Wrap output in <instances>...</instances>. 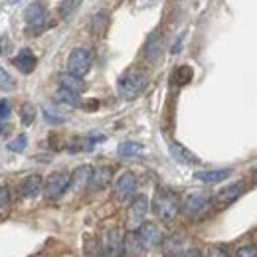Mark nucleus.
I'll return each mask as SVG.
<instances>
[{"mask_svg": "<svg viewBox=\"0 0 257 257\" xmlns=\"http://www.w3.org/2000/svg\"><path fill=\"white\" fill-rule=\"evenodd\" d=\"M117 153H119V157H123V159L139 157V155L143 153V145H141V143H133V141H125V143L119 145Z\"/></svg>", "mask_w": 257, "mask_h": 257, "instance_id": "b1692460", "label": "nucleus"}, {"mask_svg": "<svg viewBox=\"0 0 257 257\" xmlns=\"http://www.w3.org/2000/svg\"><path fill=\"white\" fill-rule=\"evenodd\" d=\"M91 176H93V166L91 164H83V166H79V168L73 170V174H71V186L77 188V190H81V188H85V186L91 184Z\"/></svg>", "mask_w": 257, "mask_h": 257, "instance_id": "2eb2a0df", "label": "nucleus"}, {"mask_svg": "<svg viewBox=\"0 0 257 257\" xmlns=\"http://www.w3.org/2000/svg\"><path fill=\"white\" fill-rule=\"evenodd\" d=\"M208 257H229L225 253L224 249H220V247H212L210 251H208Z\"/></svg>", "mask_w": 257, "mask_h": 257, "instance_id": "473e14b6", "label": "nucleus"}, {"mask_svg": "<svg viewBox=\"0 0 257 257\" xmlns=\"http://www.w3.org/2000/svg\"><path fill=\"white\" fill-rule=\"evenodd\" d=\"M149 212V200L147 196H137L127 210V229L128 231H137L141 225L145 224Z\"/></svg>", "mask_w": 257, "mask_h": 257, "instance_id": "39448f33", "label": "nucleus"}, {"mask_svg": "<svg viewBox=\"0 0 257 257\" xmlns=\"http://www.w3.org/2000/svg\"><path fill=\"white\" fill-rule=\"evenodd\" d=\"M149 83V77L145 71H139V69H131L127 71L121 79H119V95L125 101H133L145 91Z\"/></svg>", "mask_w": 257, "mask_h": 257, "instance_id": "f03ea898", "label": "nucleus"}, {"mask_svg": "<svg viewBox=\"0 0 257 257\" xmlns=\"http://www.w3.org/2000/svg\"><path fill=\"white\" fill-rule=\"evenodd\" d=\"M253 182H255V184H257V170H255V172H253Z\"/></svg>", "mask_w": 257, "mask_h": 257, "instance_id": "e433bc0d", "label": "nucleus"}, {"mask_svg": "<svg viewBox=\"0 0 257 257\" xmlns=\"http://www.w3.org/2000/svg\"><path fill=\"white\" fill-rule=\"evenodd\" d=\"M182 40H184V36H178V38H176L174 46L170 48V54H178V52H180V48H182Z\"/></svg>", "mask_w": 257, "mask_h": 257, "instance_id": "72a5a7b5", "label": "nucleus"}, {"mask_svg": "<svg viewBox=\"0 0 257 257\" xmlns=\"http://www.w3.org/2000/svg\"><path fill=\"white\" fill-rule=\"evenodd\" d=\"M34 119H36V109H34L32 103H24L20 107V121L22 125H32Z\"/></svg>", "mask_w": 257, "mask_h": 257, "instance_id": "cd10ccee", "label": "nucleus"}, {"mask_svg": "<svg viewBox=\"0 0 257 257\" xmlns=\"http://www.w3.org/2000/svg\"><path fill=\"white\" fill-rule=\"evenodd\" d=\"M12 62H14V65H16L22 73H32L36 64H38L36 56H34L30 50H22V52H18V56H16Z\"/></svg>", "mask_w": 257, "mask_h": 257, "instance_id": "a211bd4d", "label": "nucleus"}, {"mask_svg": "<svg viewBox=\"0 0 257 257\" xmlns=\"http://www.w3.org/2000/svg\"><path fill=\"white\" fill-rule=\"evenodd\" d=\"M145 54L149 58V62L153 64H159L162 60V38L161 34H153L147 42V48H145Z\"/></svg>", "mask_w": 257, "mask_h": 257, "instance_id": "dca6fc26", "label": "nucleus"}, {"mask_svg": "<svg viewBox=\"0 0 257 257\" xmlns=\"http://www.w3.org/2000/svg\"><path fill=\"white\" fill-rule=\"evenodd\" d=\"M107 26H109V16L107 14H95L91 18V32L95 34V36H99V38L105 34Z\"/></svg>", "mask_w": 257, "mask_h": 257, "instance_id": "a878e982", "label": "nucleus"}, {"mask_svg": "<svg viewBox=\"0 0 257 257\" xmlns=\"http://www.w3.org/2000/svg\"><path fill=\"white\" fill-rule=\"evenodd\" d=\"M231 176V170L229 168H220V170H198L194 172V178L204 182V184H216V182H222L225 178Z\"/></svg>", "mask_w": 257, "mask_h": 257, "instance_id": "4468645a", "label": "nucleus"}, {"mask_svg": "<svg viewBox=\"0 0 257 257\" xmlns=\"http://www.w3.org/2000/svg\"><path fill=\"white\" fill-rule=\"evenodd\" d=\"M137 237H139V241H141V245H143L145 249H155V247L161 245L162 231L157 224L145 222V224L137 229Z\"/></svg>", "mask_w": 257, "mask_h": 257, "instance_id": "6e6552de", "label": "nucleus"}, {"mask_svg": "<svg viewBox=\"0 0 257 257\" xmlns=\"http://www.w3.org/2000/svg\"><path fill=\"white\" fill-rule=\"evenodd\" d=\"M79 4H81V0H64V2L60 4V10H58V12H60V18H62V20H67V18L79 8Z\"/></svg>", "mask_w": 257, "mask_h": 257, "instance_id": "bb28decb", "label": "nucleus"}, {"mask_svg": "<svg viewBox=\"0 0 257 257\" xmlns=\"http://www.w3.org/2000/svg\"><path fill=\"white\" fill-rule=\"evenodd\" d=\"M137 190V176L133 172H123L115 182V198L119 202H127L128 198L135 196Z\"/></svg>", "mask_w": 257, "mask_h": 257, "instance_id": "9d476101", "label": "nucleus"}, {"mask_svg": "<svg viewBox=\"0 0 257 257\" xmlns=\"http://www.w3.org/2000/svg\"><path fill=\"white\" fill-rule=\"evenodd\" d=\"M54 97H56V101H58V103H64V105H69V107H81L79 93L69 91V89H65V87H60Z\"/></svg>", "mask_w": 257, "mask_h": 257, "instance_id": "4be33fe9", "label": "nucleus"}, {"mask_svg": "<svg viewBox=\"0 0 257 257\" xmlns=\"http://www.w3.org/2000/svg\"><path fill=\"white\" fill-rule=\"evenodd\" d=\"M192 75H194L192 67H188V65H180V67H176L174 73H172V83L178 85V87H182V85H186V83L192 81Z\"/></svg>", "mask_w": 257, "mask_h": 257, "instance_id": "5701e85b", "label": "nucleus"}, {"mask_svg": "<svg viewBox=\"0 0 257 257\" xmlns=\"http://www.w3.org/2000/svg\"><path fill=\"white\" fill-rule=\"evenodd\" d=\"M141 241L137 237V233H128L123 237V245H121V255L123 257H137L141 251Z\"/></svg>", "mask_w": 257, "mask_h": 257, "instance_id": "412c9836", "label": "nucleus"}, {"mask_svg": "<svg viewBox=\"0 0 257 257\" xmlns=\"http://www.w3.org/2000/svg\"><path fill=\"white\" fill-rule=\"evenodd\" d=\"M0 105H2V101H0Z\"/></svg>", "mask_w": 257, "mask_h": 257, "instance_id": "58836bf2", "label": "nucleus"}, {"mask_svg": "<svg viewBox=\"0 0 257 257\" xmlns=\"http://www.w3.org/2000/svg\"><path fill=\"white\" fill-rule=\"evenodd\" d=\"M111 180H113V170L107 168V166H103V168L93 170V176H91V184L89 186L93 190H103L105 186L111 184Z\"/></svg>", "mask_w": 257, "mask_h": 257, "instance_id": "6ab92c4d", "label": "nucleus"}, {"mask_svg": "<svg viewBox=\"0 0 257 257\" xmlns=\"http://www.w3.org/2000/svg\"><path fill=\"white\" fill-rule=\"evenodd\" d=\"M121 245H123V233L119 227H111L101 233V239H99L101 257H117L121 253Z\"/></svg>", "mask_w": 257, "mask_h": 257, "instance_id": "20e7f679", "label": "nucleus"}, {"mask_svg": "<svg viewBox=\"0 0 257 257\" xmlns=\"http://www.w3.org/2000/svg\"><path fill=\"white\" fill-rule=\"evenodd\" d=\"M212 204V196L208 192H190L186 194L180 202V212L192 220H198Z\"/></svg>", "mask_w": 257, "mask_h": 257, "instance_id": "7ed1b4c3", "label": "nucleus"}, {"mask_svg": "<svg viewBox=\"0 0 257 257\" xmlns=\"http://www.w3.org/2000/svg\"><path fill=\"white\" fill-rule=\"evenodd\" d=\"M8 200H10L8 190H6L4 186H0V208H2V206H6V204H8Z\"/></svg>", "mask_w": 257, "mask_h": 257, "instance_id": "2f4dec72", "label": "nucleus"}, {"mask_svg": "<svg viewBox=\"0 0 257 257\" xmlns=\"http://www.w3.org/2000/svg\"><path fill=\"white\" fill-rule=\"evenodd\" d=\"M168 151H170L172 159L176 162H180V164H186V166H196V164H200V159L194 155L190 149H186V147L180 145V143H170V145H168Z\"/></svg>", "mask_w": 257, "mask_h": 257, "instance_id": "9b49d317", "label": "nucleus"}, {"mask_svg": "<svg viewBox=\"0 0 257 257\" xmlns=\"http://www.w3.org/2000/svg\"><path fill=\"white\" fill-rule=\"evenodd\" d=\"M89 69H91V54L83 48L71 50V54L67 58V71L77 77H83Z\"/></svg>", "mask_w": 257, "mask_h": 257, "instance_id": "0eeeda50", "label": "nucleus"}, {"mask_svg": "<svg viewBox=\"0 0 257 257\" xmlns=\"http://www.w3.org/2000/svg\"><path fill=\"white\" fill-rule=\"evenodd\" d=\"M71 184V176L65 172H52L46 182H44V192L50 200H58L60 196H64V192L69 188Z\"/></svg>", "mask_w": 257, "mask_h": 257, "instance_id": "423d86ee", "label": "nucleus"}, {"mask_svg": "<svg viewBox=\"0 0 257 257\" xmlns=\"http://www.w3.org/2000/svg\"><path fill=\"white\" fill-rule=\"evenodd\" d=\"M14 79H12V75L4 69V67H0V89H6V91H10V89H14Z\"/></svg>", "mask_w": 257, "mask_h": 257, "instance_id": "c756f323", "label": "nucleus"}, {"mask_svg": "<svg viewBox=\"0 0 257 257\" xmlns=\"http://www.w3.org/2000/svg\"><path fill=\"white\" fill-rule=\"evenodd\" d=\"M235 257H257V247L255 245H241V247H237Z\"/></svg>", "mask_w": 257, "mask_h": 257, "instance_id": "7c9ffc66", "label": "nucleus"}, {"mask_svg": "<svg viewBox=\"0 0 257 257\" xmlns=\"http://www.w3.org/2000/svg\"><path fill=\"white\" fill-rule=\"evenodd\" d=\"M8 4H16V2H20V0H6Z\"/></svg>", "mask_w": 257, "mask_h": 257, "instance_id": "c9c22d12", "label": "nucleus"}, {"mask_svg": "<svg viewBox=\"0 0 257 257\" xmlns=\"http://www.w3.org/2000/svg\"><path fill=\"white\" fill-rule=\"evenodd\" d=\"M243 192H245V182H243V180H237V182H233V184L224 186L220 192L216 194V196H214V204H216V208H227V206H231Z\"/></svg>", "mask_w": 257, "mask_h": 257, "instance_id": "1a4fd4ad", "label": "nucleus"}, {"mask_svg": "<svg viewBox=\"0 0 257 257\" xmlns=\"http://www.w3.org/2000/svg\"><path fill=\"white\" fill-rule=\"evenodd\" d=\"M26 145H28L26 135H18L16 139H12V141L6 145V149H8V151H12V153H22V151L26 149Z\"/></svg>", "mask_w": 257, "mask_h": 257, "instance_id": "c85d7f7f", "label": "nucleus"}, {"mask_svg": "<svg viewBox=\"0 0 257 257\" xmlns=\"http://www.w3.org/2000/svg\"><path fill=\"white\" fill-rule=\"evenodd\" d=\"M182 257H202V253H200V249H186V251H182Z\"/></svg>", "mask_w": 257, "mask_h": 257, "instance_id": "f704fd0d", "label": "nucleus"}, {"mask_svg": "<svg viewBox=\"0 0 257 257\" xmlns=\"http://www.w3.org/2000/svg\"><path fill=\"white\" fill-rule=\"evenodd\" d=\"M24 18H26V22H28L30 26H34V24H42V22L46 20V6H44L42 2H32V4L26 8Z\"/></svg>", "mask_w": 257, "mask_h": 257, "instance_id": "aec40b11", "label": "nucleus"}, {"mask_svg": "<svg viewBox=\"0 0 257 257\" xmlns=\"http://www.w3.org/2000/svg\"><path fill=\"white\" fill-rule=\"evenodd\" d=\"M0 131H2V119H0Z\"/></svg>", "mask_w": 257, "mask_h": 257, "instance_id": "4c0bfd02", "label": "nucleus"}, {"mask_svg": "<svg viewBox=\"0 0 257 257\" xmlns=\"http://www.w3.org/2000/svg\"><path fill=\"white\" fill-rule=\"evenodd\" d=\"M58 81H60V87H65V89L75 91V93H81V91L85 89V81H83V77H77V75H73V73H69V71L60 73Z\"/></svg>", "mask_w": 257, "mask_h": 257, "instance_id": "f3484780", "label": "nucleus"}, {"mask_svg": "<svg viewBox=\"0 0 257 257\" xmlns=\"http://www.w3.org/2000/svg\"><path fill=\"white\" fill-rule=\"evenodd\" d=\"M153 212L162 222H172L180 212L178 196L168 188H159L155 192V198H153Z\"/></svg>", "mask_w": 257, "mask_h": 257, "instance_id": "f257e3e1", "label": "nucleus"}, {"mask_svg": "<svg viewBox=\"0 0 257 257\" xmlns=\"http://www.w3.org/2000/svg\"><path fill=\"white\" fill-rule=\"evenodd\" d=\"M42 188H44L42 176H40V174H30V176H26V178L22 180V184H20V194H22L24 198H36L38 194L42 192Z\"/></svg>", "mask_w": 257, "mask_h": 257, "instance_id": "ddd939ff", "label": "nucleus"}, {"mask_svg": "<svg viewBox=\"0 0 257 257\" xmlns=\"http://www.w3.org/2000/svg\"><path fill=\"white\" fill-rule=\"evenodd\" d=\"M161 249H162V255L164 257L180 255V253L184 251V239H182V235L172 233V235H168V237H162Z\"/></svg>", "mask_w": 257, "mask_h": 257, "instance_id": "f8f14e48", "label": "nucleus"}, {"mask_svg": "<svg viewBox=\"0 0 257 257\" xmlns=\"http://www.w3.org/2000/svg\"><path fill=\"white\" fill-rule=\"evenodd\" d=\"M44 119L50 123V125H62L65 123V115L54 105H46L44 107Z\"/></svg>", "mask_w": 257, "mask_h": 257, "instance_id": "393cba45", "label": "nucleus"}]
</instances>
